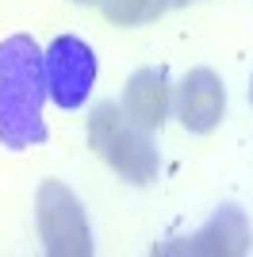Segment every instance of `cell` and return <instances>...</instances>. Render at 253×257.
<instances>
[{
    "mask_svg": "<svg viewBox=\"0 0 253 257\" xmlns=\"http://www.w3.org/2000/svg\"><path fill=\"white\" fill-rule=\"evenodd\" d=\"M42 100H46L42 50L31 35H8L0 43V146L4 150H27L46 142Z\"/></svg>",
    "mask_w": 253,
    "mask_h": 257,
    "instance_id": "1",
    "label": "cell"
},
{
    "mask_svg": "<svg viewBox=\"0 0 253 257\" xmlns=\"http://www.w3.org/2000/svg\"><path fill=\"white\" fill-rule=\"evenodd\" d=\"M88 146L131 184H150L161 169V158H158V146L150 139V131L126 115L123 104H111V100L92 107Z\"/></svg>",
    "mask_w": 253,
    "mask_h": 257,
    "instance_id": "2",
    "label": "cell"
},
{
    "mask_svg": "<svg viewBox=\"0 0 253 257\" xmlns=\"http://www.w3.org/2000/svg\"><path fill=\"white\" fill-rule=\"evenodd\" d=\"M35 219H39V238L46 246V253L54 257L92 253V230H88L84 204L62 181H42L39 196H35Z\"/></svg>",
    "mask_w": 253,
    "mask_h": 257,
    "instance_id": "3",
    "label": "cell"
},
{
    "mask_svg": "<svg viewBox=\"0 0 253 257\" xmlns=\"http://www.w3.org/2000/svg\"><path fill=\"white\" fill-rule=\"evenodd\" d=\"M42 73H46V100L62 107V111H77L96 88V50L77 35H58L46 50H42Z\"/></svg>",
    "mask_w": 253,
    "mask_h": 257,
    "instance_id": "4",
    "label": "cell"
},
{
    "mask_svg": "<svg viewBox=\"0 0 253 257\" xmlns=\"http://www.w3.org/2000/svg\"><path fill=\"white\" fill-rule=\"evenodd\" d=\"M253 249V230L249 219L238 204H222L196 234L158 246V253H188V257H242Z\"/></svg>",
    "mask_w": 253,
    "mask_h": 257,
    "instance_id": "5",
    "label": "cell"
},
{
    "mask_svg": "<svg viewBox=\"0 0 253 257\" xmlns=\"http://www.w3.org/2000/svg\"><path fill=\"white\" fill-rule=\"evenodd\" d=\"M173 107H177V119L192 135L215 131L222 111H226L222 77L215 73V69H192V73H184V81L173 88Z\"/></svg>",
    "mask_w": 253,
    "mask_h": 257,
    "instance_id": "6",
    "label": "cell"
},
{
    "mask_svg": "<svg viewBox=\"0 0 253 257\" xmlns=\"http://www.w3.org/2000/svg\"><path fill=\"white\" fill-rule=\"evenodd\" d=\"M123 107L126 115L142 123L146 131H161L169 119V107H173V85H169V73L161 65H150V69H138L131 73L123 88Z\"/></svg>",
    "mask_w": 253,
    "mask_h": 257,
    "instance_id": "7",
    "label": "cell"
},
{
    "mask_svg": "<svg viewBox=\"0 0 253 257\" xmlns=\"http://www.w3.org/2000/svg\"><path fill=\"white\" fill-rule=\"evenodd\" d=\"M165 8H169V0H100V12L119 27L154 23L158 16H165Z\"/></svg>",
    "mask_w": 253,
    "mask_h": 257,
    "instance_id": "8",
    "label": "cell"
},
{
    "mask_svg": "<svg viewBox=\"0 0 253 257\" xmlns=\"http://www.w3.org/2000/svg\"><path fill=\"white\" fill-rule=\"evenodd\" d=\"M77 4H100V0H77Z\"/></svg>",
    "mask_w": 253,
    "mask_h": 257,
    "instance_id": "9",
    "label": "cell"
},
{
    "mask_svg": "<svg viewBox=\"0 0 253 257\" xmlns=\"http://www.w3.org/2000/svg\"><path fill=\"white\" fill-rule=\"evenodd\" d=\"M169 4H192V0H169Z\"/></svg>",
    "mask_w": 253,
    "mask_h": 257,
    "instance_id": "10",
    "label": "cell"
},
{
    "mask_svg": "<svg viewBox=\"0 0 253 257\" xmlns=\"http://www.w3.org/2000/svg\"><path fill=\"white\" fill-rule=\"evenodd\" d=\"M249 100H253V81H249Z\"/></svg>",
    "mask_w": 253,
    "mask_h": 257,
    "instance_id": "11",
    "label": "cell"
}]
</instances>
